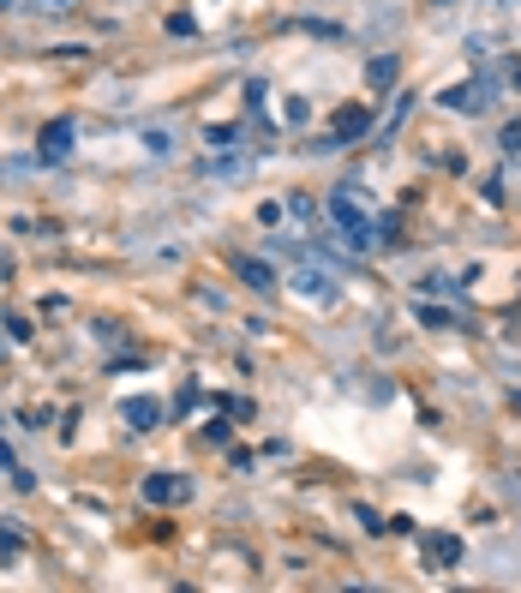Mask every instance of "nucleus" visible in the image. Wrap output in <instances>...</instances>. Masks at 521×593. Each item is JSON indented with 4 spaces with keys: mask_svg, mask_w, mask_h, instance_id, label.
I'll return each mask as SVG.
<instances>
[{
    "mask_svg": "<svg viewBox=\"0 0 521 593\" xmlns=\"http://www.w3.org/2000/svg\"><path fill=\"white\" fill-rule=\"evenodd\" d=\"M0 12H12V0H0Z\"/></svg>",
    "mask_w": 521,
    "mask_h": 593,
    "instance_id": "393cba45",
    "label": "nucleus"
},
{
    "mask_svg": "<svg viewBox=\"0 0 521 593\" xmlns=\"http://www.w3.org/2000/svg\"><path fill=\"white\" fill-rule=\"evenodd\" d=\"M36 156L42 162H66L72 156V120H48L42 138H36Z\"/></svg>",
    "mask_w": 521,
    "mask_h": 593,
    "instance_id": "39448f33",
    "label": "nucleus"
},
{
    "mask_svg": "<svg viewBox=\"0 0 521 593\" xmlns=\"http://www.w3.org/2000/svg\"><path fill=\"white\" fill-rule=\"evenodd\" d=\"M138 138H144V150H150V156H168V150H174V132H168V126H144Z\"/></svg>",
    "mask_w": 521,
    "mask_h": 593,
    "instance_id": "9b49d317",
    "label": "nucleus"
},
{
    "mask_svg": "<svg viewBox=\"0 0 521 593\" xmlns=\"http://www.w3.org/2000/svg\"><path fill=\"white\" fill-rule=\"evenodd\" d=\"M288 288H294L300 300H312V306H336V294H342V288H336V276H330L318 258H300V264H294V276H288Z\"/></svg>",
    "mask_w": 521,
    "mask_h": 593,
    "instance_id": "f03ea898",
    "label": "nucleus"
},
{
    "mask_svg": "<svg viewBox=\"0 0 521 593\" xmlns=\"http://www.w3.org/2000/svg\"><path fill=\"white\" fill-rule=\"evenodd\" d=\"M258 222H264V228H276V222H282V204H276V198H270V204H258Z\"/></svg>",
    "mask_w": 521,
    "mask_h": 593,
    "instance_id": "412c9836",
    "label": "nucleus"
},
{
    "mask_svg": "<svg viewBox=\"0 0 521 593\" xmlns=\"http://www.w3.org/2000/svg\"><path fill=\"white\" fill-rule=\"evenodd\" d=\"M234 282H246L252 294H270L276 288V270L264 258H252V252H234Z\"/></svg>",
    "mask_w": 521,
    "mask_h": 593,
    "instance_id": "423d86ee",
    "label": "nucleus"
},
{
    "mask_svg": "<svg viewBox=\"0 0 521 593\" xmlns=\"http://www.w3.org/2000/svg\"><path fill=\"white\" fill-rule=\"evenodd\" d=\"M366 84H372L378 96L396 90V84H402V60H396V54H372V60H366Z\"/></svg>",
    "mask_w": 521,
    "mask_h": 593,
    "instance_id": "1a4fd4ad",
    "label": "nucleus"
},
{
    "mask_svg": "<svg viewBox=\"0 0 521 593\" xmlns=\"http://www.w3.org/2000/svg\"><path fill=\"white\" fill-rule=\"evenodd\" d=\"M324 222H330V234L348 246V252H366V246H378V210L366 204V192L360 186H336L330 198H324Z\"/></svg>",
    "mask_w": 521,
    "mask_h": 593,
    "instance_id": "f257e3e1",
    "label": "nucleus"
},
{
    "mask_svg": "<svg viewBox=\"0 0 521 593\" xmlns=\"http://www.w3.org/2000/svg\"><path fill=\"white\" fill-rule=\"evenodd\" d=\"M120 420H126L132 432H156V426H162V402H156V396H132V402L120 408Z\"/></svg>",
    "mask_w": 521,
    "mask_h": 593,
    "instance_id": "6e6552de",
    "label": "nucleus"
},
{
    "mask_svg": "<svg viewBox=\"0 0 521 593\" xmlns=\"http://www.w3.org/2000/svg\"><path fill=\"white\" fill-rule=\"evenodd\" d=\"M30 12H54V18H66V12H78V0H30Z\"/></svg>",
    "mask_w": 521,
    "mask_h": 593,
    "instance_id": "f3484780",
    "label": "nucleus"
},
{
    "mask_svg": "<svg viewBox=\"0 0 521 593\" xmlns=\"http://www.w3.org/2000/svg\"><path fill=\"white\" fill-rule=\"evenodd\" d=\"M180 498H192L186 474H150L144 480V504H180Z\"/></svg>",
    "mask_w": 521,
    "mask_h": 593,
    "instance_id": "0eeeda50",
    "label": "nucleus"
},
{
    "mask_svg": "<svg viewBox=\"0 0 521 593\" xmlns=\"http://www.w3.org/2000/svg\"><path fill=\"white\" fill-rule=\"evenodd\" d=\"M438 102H444L450 114H486V108H492V78H468V84H450V90H438Z\"/></svg>",
    "mask_w": 521,
    "mask_h": 593,
    "instance_id": "7ed1b4c3",
    "label": "nucleus"
},
{
    "mask_svg": "<svg viewBox=\"0 0 521 593\" xmlns=\"http://www.w3.org/2000/svg\"><path fill=\"white\" fill-rule=\"evenodd\" d=\"M504 156H521V120L516 126H504Z\"/></svg>",
    "mask_w": 521,
    "mask_h": 593,
    "instance_id": "5701e85b",
    "label": "nucleus"
},
{
    "mask_svg": "<svg viewBox=\"0 0 521 593\" xmlns=\"http://www.w3.org/2000/svg\"><path fill=\"white\" fill-rule=\"evenodd\" d=\"M0 354H6V348H0Z\"/></svg>",
    "mask_w": 521,
    "mask_h": 593,
    "instance_id": "bb28decb",
    "label": "nucleus"
},
{
    "mask_svg": "<svg viewBox=\"0 0 521 593\" xmlns=\"http://www.w3.org/2000/svg\"><path fill=\"white\" fill-rule=\"evenodd\" d=\"M432 6H456V0H432Z\"/></svg>",
    "mask_w": 521,
    "mask_h": 593,
    "instance_id": "a878e982",
    "label": "nucleus"
},
{
    "mask_svg": "<svg viewBox=\"0 0 521 593\" xmlns=\"http://www.w3.org/2000/svg\"><path fill=\"white\" fill-rule=\"evenodd\" d=\"M372 234H378V246H396V240H402V234H396V216H378Z\"/></svg>",
    "mask_w": 521,
    "mask_h": 593,
    "instance_id": "6ab92c4d",
    "label": "nucleus"
},
{
    "mask_svg": "<svg viewBox=\"0 0 521 593\" xmlns=\"http://www.w3.org/2000/svg\"><path fill=\"white\" fill-rule=\"evenodd\" d=\"M282 114H288V120H294V126H300V120H306V114H312V102H306V96H288V102H282Z\"/></svg>",
    "mask_w": 521,
    "mask_h": 593,
    "instance_id": "a211bd4d",
    "label": "nucleus"
},
{
    "mask_svg": "<svg viewBox=\"0 0 521 593\" xmlns=\"http://www.w3.org/2000/svg\"><path fill=\"white\" fill-rule=\"evenodd\" d=\"M246 168H252L246 156H234V162H228V156H222V162H210V174H246Z\"/></svg>",
    "mask_w": 521,
    "mask_h": 593,
    "instance_id": "aec40b11",
    "label": "nucleus"
},
{
    "mask_svg": "<svg viewBox=\"0 0 521 593\" xmlns=\"http://www.w3.org/2000/svg\"><path fill=\"white\" fill-rule=\"evenodd\" d=\"M6 276H12V252L0 246V282H6Z\"/></svg>",
    "mask_w": 521,
    "mask_h": 593,
    "instance_id": "b1692460",
    "label": "nucleus"
},
{
    "mask_svg": "<svg viewBox=\"0 0 521 593\" xmlns=\"http://www.w3.org/2000/svg\"><path fill=\"white\" fill-rule=\"evenodd\" d=\"M426 558H432L438 570H456V564H462V540H456V534H432V540H426Z\"/></svg>",
    "mask_w": 521,
    "mask_h": 593,
    "instance_id": "9d476101",
    "label": "nucleus"
},
{
    "mask_svg": "<svg viewBox=\"0 0 521 593\" xmlns=\"http://www.w3.org/2000/svg\"><path fill=\"white\" fill-rule=\"evenodd\" d=\"M414 318H420L426 330H450V324H456V312H444V306H426V300L414 306Z\"/></svg>",
    "mask_w": 521,
    "mask_h": 593,
    "instance_id": "f8f14e48",
    "label": "nucleus"
},
{
    "mask_svg": "<svg viewBox=\"0 0 521 593\" xmlns=\"http://www.w3.org/2000/svg\"><path fill=\"white\" fill-rule=\"evenodd\" d=\"M282 216H294V222H312V216H318V204H312V198H288V210H282Z\"/></svg>",
    "mask_w": 521,
    "mask_h": 593,
    "instance_id": "2eb2a0df",
    "label": "nucleus"
},
{
    "mask_svg": "<svg viewBox=\"0 0 521 593\" xmlns=\"http://www.w3.org/2000/svg\"><path fill=\"white\" fill-rule=\"evenodd\" d=\"M420 294H456V282L444 270H432V276H420Z\"/></svg>",
    "mask_w": 521,
    "mask_h": 593,
    "instance_id": "ddd939ff",
    "label": "nucleus"
},
{
    "mask_svg": "<svg viewBox=\"0 0 521 593\" xmlns=\"http://www.w3.org/2000/svg\"><path fill=\"white\" fill-rule=\"evenodd\" d=\"M366 132H372V114H366L360 102H348V108L330 114V144H360Z\"/></svg>",
    "mask_w": 521,
    "mask_h": 593,
    "instance_id": "20e7f679",
    "label": "nucleus"
},
{
    "mask_svg": "<svg viewBox=\"0 0 521 593\" xmlns=\"http://www.w3.org/2000/svg\"><path fill=\"white\" fill-rule=\"evenodd\" d=\"M354 516H360V528H366V534H384V522H378V510H366V504H360Z\"/></svg>",
    "mask_w": 521,
    "mask_h": 593,
    "instance_id": "4be33fe9",
    "label": "nucleus"
},
{
    "mask_svg": "<svg viewBox=\"0 0 521 593\" xmlns=\"http://www.w3.org/2000/svg\"><path fill=\"white\" fill-rule=\"evenodd\" d=\"M0 324H6V336H12V342H30V336H36V330H30V324H24V318H18V312H6V318H0Z\"/></svg>",
    "mask_w": 521,
    "mask_h": 593,
    "instance_id": "dca6fc26",
    "label": "nucleus"
},
{
    "mask_svg": "<svg viewBox=\"0 0 521 593\" xmlns=\"http://www.w3.org/2000/svg\"><path fill=\"white\" fill-rule=\"evenodd\" d=\"M168 36H198V18H192V12H174V18H168Z\"/></svg>",
    "mask_w": 521,
    "mask_h": 593,
    "instance_id": "4468645a",
    "label": "nucleus"
}]
</instances>
